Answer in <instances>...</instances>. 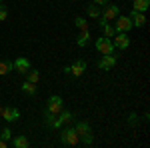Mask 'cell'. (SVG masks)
I'll use <instances>...</instances> for the list:
<instances>
[{
	"instance_id": "1",
	"label": "cell",
	"mask_w": 150,
	"mask_h": 148,
	"mask_svg": "<svg viewBox=\"0 0 150 148\" xmlns=\"http://www.w3.org/2000/svg\"><path fill=\"white\" fill-rule=\"evenodd\" d=\"M74 130H76V134H78L82 144H92V132H90L88 122H76Z\"/></svg>"
},
{
	"instance_id": "2",
	"label": "cell",
	"mask_w": 150,
	"mask_h": 148,
	"mask_svg": "<svg viewBox=\"0 0 150 148\" xmlns=\"http://www.w3.org/2000/svg\"><path fill=\"white\" fill-rule=\"evenodd\" d=\"M60 142H62L64 146H78V144H80V138H78V134H76L74 128H66V130H62V134H60Z\"/></svg>"
},
{
	"instance_id": "3",
	"label": "cell",
	"mask_w": 150,
	"mask_h": 148,
	"mask_svg": "<svg viewBox=\"0 0 150 148\" xmlns=\"http://www.w3.org/2000/svg\"><path fill=\"white\" fill-rule=\"evenodd\" d=\"M96 50H98L100 54H112V52H114V44H112L110 38L102 36V38L96 40Z\"/></svg>"
},
{
	"instance_id": "4",
	"label": "cell",
	"mask_w": 150,
	"mask_h": 148,
	"mask_svg": "<svg viewBox=\"0 0 150 148\" xmlns=\"http://www.w3.org/2000/svg\"><path fill=\"white\" fill-rule=\"evenodd\" d=\"M62 98H60V96H56V94H54V96H50V98H48V106H46V112H50V114H60L62 112Z\"/></svg>"
},
{
	"instance_id": "5",
	"label": "cell",
	"mask_w": 150,
	"mask_h": 148,
	"mask_svg": "<svg viewBox=\"0 0 150 148\" xmlns=\"http://www.w3.org/2000/svg\"><path fill=\"white\" fill-rule=\"evenodd\" d=\"M112 44H114V48L124 50V48L130 46V36H128L126 32H116V34L112 36Z\"/></svg>"
},
{
	"instance_id": "6",
	"label": "cell",
	"mask_w": 150,
	"mask_h": 148,
	"mask_svg": "<svg viewBox=\"0 0 150 148\" xmlns=\"http://www.w3.org/2000/svg\"><path fill=\"white\" fill-rule=\"evenodd\" d=\"M116 24H114V28H116V32H128L130 28H132V20H130V16H116L114 18Z\"/></svg>"
},
{
	"instance_id": "7",
	"label": "cell",
	"mask_w": 150,
	"mask_h": 148,
	"mask_svg": "<svg viewBox=\"0 0 150 148\" xmlns=\"http://www.w3.org/2000/svg\"><path fill=\"white\" fill-rule=\"evenodd\" d=\"M100 14H102V20L110 22V20H114L116 16L120 14V8H118L116 4H104V10L100 12Z\"/></svg>"
},
{
	"instance_id": "8",
	"label": "cell",
	"mask_w": 150,
	"mask_h": 148,
	"mask_svg": "<svg viewBox=\"0 0 150 148\" xmlns=\"http://www.w3.org/2000/svg\"><path fill=\"white\" fill-rule=\"evenodd\" d=\"M12 68L16 70V72H20V74H26L30 70V60L28 58H16L12 62Z\"/></svg>"
},
{
	"instance_id": "9",
	"label": "cell",
	"mask_w": 150,
	"mask_h": 148,
	"mask_svg": "<svg viewBox=\"0 0 150 148\" xmlns=\"http://www.w3.org/2000/svg\"><path fill=\"white\" fill-rule=\"evenodd\" d=\"M116 66V56L114 54H104L102 60L98 62V68L100 70H110V68H114Z\"/></svg>"
},
{
	"instance_id": "10",
	"label": "cell",
	"mask_w": 150,
	"mask_h": 148,
	"mask_svg": "<svg viewBox=\"0 0 150 148\" xmlns=\"http://www.w3.org/2000/svg\"><path fill=\"white\" fill-rule=\"evenodd\" d=\"M0 118H4L6 122H14V120H18L20 118V112L16 110V108H2V114H0Z\"/></svg>"
},
{
	"instance_id": "11",
	"label": "cell",
	"mask_w": 150,
	"mask_h": 148,
	"mask_svg": "<svg viewBox=\"0 0 150 148\" xmlns=\"http://www.w3.org/2000/svg\"><path fill=\"white\" fill-rule=\"evenodd\" d=\"M130 20H132V26H138V28H142L144 24H146V16H144V12H132L130 14Z\"/></svg>"
},
{
	"instance_id": "12",
	"label": "cell",
	"mask_w": 150,
	"mask_h": 148,
	"mask_svg": "<svg viewBox=\"0 0 150 148\" xmlns=\"http://www.w3.org/2000/svg\"><path fill=\"white\" fill-rule=\"evenodd\" d=\"M84 70H86V62H84V60H76V62L70 66V74H74V76H82Z\"/></svg>"
},
{
	"instance_id": "13",
	"label": "cell",
	"mask_w": 150,
	"mask_h": 148,
	"mask_svg": "<svg viewBox=\"0 0 150 148\" xmlns=\"http://www.w3.org/2000/svg\"><path fill=\"white\" fill-rule=\"evenodd\" d=\"M100 28H102V32H104L106 38H112V36L116 34V28H114V26H110L106 20H100Z\"/></svg>"
},
{
	"instance_id": "14",
	"label": "cell",
	"mask_w": 150,
	"mask_h": 148,
	"mask_svg": "<svg viewBox=\"0 0 150 148\" xmlns=\"http://www.w3.org/2000/svg\"><path fill=\"white\" fill-rule=\"evenodd\" d=\"M150 6V0H134V10L136 12H146Z\"/></svg>"
},
{
	"instance_id": "15",
	"label": "cell",
	"mask_w": 150,
	"mask_h": 148,
	"mask_svg": "<svg viewBox=\"0 0 150 148\" xmlns=\"http://www.w3.org/2000/svg\"><path fill=\"white\" fill-rule=\"evenodd\" d=\"M88 38H90V30L84 28V30H80V36H78V40H76V44H78V46H86Z\"/></svg>"
},
{
	"instance_id": "16",
	"label": "cell",
	"mask_w": 150,
	"mask_h": 148,
	"mask_svg": "<svg viewBox=\"0 0 150 148\" xmlns=\"http://www.w3.org/2000/svg\"><path fill=\"white\" fill-rule=\"evenodd\" d=\"M12 146L14 148H26L28 146V138L26 136H16L14 140H12Z\"/></svg>"
},
{
	"instance_id": "17",
	"label": "cell",
	"mask_w": 150,
	"mask_h": 148,
	"mask_svg": "<svg viewBox=\"0 0 150 148\" xmlns=\"http://www.w3.org/2000/svg\"><path fill=\"white\" fill-rule=\"evenodd\" d=\"M58 118H60L62 124H72V122H74V116H72L70 112H66V110H62V112L58 114Z\"/></svg>"
},
{
	"instance_id": "18",
	"label": "cell",
	"mask_w": 150,
	"mask_h": 148,
	"mask_svg": "<svg viewBox=\"0 0 150 148\" xmlns=\"http://www.w3.org/2000/svg\"><path fill=\"white\" fill-rule=\"evenodd\" d=\"M12 68V62L10 60H0V76H4V74H8Z\"/></svg>"
},
{
	"instance_id": "19",
	"label": "cell",
	"mask_w": 150,
	"mask_h": 148,
	"mask_svg": "<svg viewBox=\"0 0 150 148\" xmlns=\"http://www.w3.org/2000/svg\"><path fill=\"white\" fill-rule=\"evenodd\" d=\"M22 90L26 92V94H30V96H34V94H36V84L28 80V82H24V84H22Z\"/></svg>"
},
{
	"instance_id": "20",
	"label": "cell",
	"mask_w": 150,
	"mask_h": 148,
	"mask_svg": "<svg viewBox=\"0 0 150 148\" xmlns=\"http://www.w3.org/2000/svg\"><path fill=\"white\" fill-rule=\"evenodd\" d=\"M88 16H90V18H98V16H100V6H98V4L88 6Z\"/></svg>"
},
{
	"instance_id": "21",
	"label": "cell",
	"mask_w": 150,
	"mask_h": 148,
	"mask_svg": "<svg viewBox=\"0 0 150 148\" xmlns=\"http://www.w3.org/2000/svg\"><path fill=\"white\" fill-rule=\"evenodd\" d=\"M26 74H28V80H30V82H34V84L38 82V78H40V74H38L36 70H28Z\"/></svg>"
},
{
	"instance_id": "22",
	"label": "cell",
	"mask_w": 150,
	"mask_h": 148,
	"mask_svg": "<svg viewBox=\"0 0 150 148\" xmlns=\"http://www.w3.org/2000/svg\"><path fill=\"white\" fill-rule=\"evenodd\" d=\"M74 24H76V28H80V30L88 28V22H86L84 18H76V20H74Z\"/></svg>"
},
{
	"instance_id": "23",
	"label": "cell",
	"mask_w": 150,
	"mask_h": 148,
	"mask_svg": "<svg viewBox=\"0 0 150 148\" xmlns=\"http://www.w3.org/2000/svg\"><path fill=\"white\" fill-rule=\"evenodd\" d=\"M0 138H2V140H6V142H10V138H12L10 128H4V130H2V134H0Z\"/></svg>"
},
{
	"instance_id": "24",
	"label": "cell",
	"mask_w": 150,
	"mask_h": 148,
	"mask_svg": "<svg viewBox=\"0 0 150 148\" xmlns=\"http://www.w3.org/2000/svg\"><path fill=\"white\" fill-rule=\"evenodd\" d=\"M6 16H8V10H6V6H2V4H0V20H4Z\"/></svg>"
},
{
	"instance_id": "25",
	"label": "cell",
	"mask_w": 150,
	"mask_h": 148,
	"mask_svg": "<svg viewBox=\"0 0 150 148\" xmlns=\"http://www.w3.org/2000/svg\"><path fill=\"white\" fill-rule=\"evenodd\" d=\"M94 4H98V6H104V4H108L110 0H92Z\"/></svg>"
},
{
	"instance_id": "26",
	"label": "cell",
	"mask_w": 150,
	"mask_h": 148,
	"mask_svg": "<svg viewBox=\"0 0 150 148\" xmlns=\"http://www.w3.org/2000/svg\"><path fill=\"white\" fill-rule=\"evenodd\" d=\"M128 120H130V124H136V114H130Z\"/></svg>"
},
{
	"instance_id": "27",
	"label": "cell",
	"mask_w": 150,
	"mask_h": 148,
	"mask_svg": "<svg viewBox=\"0 0 150 148\" xmlns=\"http://www.w3.org/2000/svg\"><path fill=\"white\" fill-rule=\"evenodd\" d=\"M8 146V142H6V140H2V138H0V148H6Z\"/></svg>"
},
{
	"instance_id": "28",
	"label": "cell",
	"mask_w": 150,
	"mask_h": 148,
	"mask_svg": "<svg viewBox=\"0 0 150 148\" xmlns=\"http://www.w3.org/2000/svg\"><path fill=\"white\" fill-rule=\"evenodd\" d=\"M0 114H2V106H0Z\"/></svg>"
},
{
	"instance_id": "29",
	"label": "cell",
	"mask_w": 150,
	"mask_h": 148,
	"mask_svg": "<svg viewBox=\"0 0 150 148\" xmlns=\"http://www.w3.org/2000/svg\"><path fill=\"white\" fill-rule=\"evenodd\" d=\"M0 2H2V0H0Z\"/></svg>"
}]
</instances>
